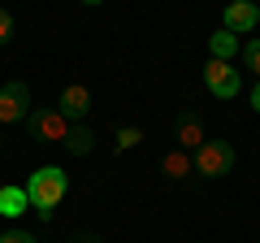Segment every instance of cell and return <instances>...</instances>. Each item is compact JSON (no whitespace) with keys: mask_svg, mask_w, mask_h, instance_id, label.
Returning a JSON list of instances; mask_svg holds the SVG:
<instances>
[{"mask_svg":"<svg viewBox=\"0 0 260 243\" xmlns=\"http://www.w3.org/2000/svg\"><path fill=\"white\" fill-rule=\"evenodd\" d=\"M30 113V87L22 78H9L0 87V126H13V122H26Z\"/></svg>","mask_w":260,"mask_h":243,"instance_id":"5b68a950","label":"cell"},{"mask_svg":"<svg viewBox=\"0 0 260 243\" xmlns=\"http://www.w3.org/2000/svg\"><path fill=\"white\" fill-rule=\"evenodd\" d=\"M204 87L217 96V100H234V96L243 92V74L234 70V61H217V56H208V61H204Z\"/></svg>","mask_w":260,"mask_h":243,"instance_id":"3957f363","label":"cell"},{"mask_svg":"<svg viewBox=\"0 0 260 243\" xmlns=\"http://www.w3.org/2000/svg\"><path fill=\"white\" fill-rule=\"evenodd\" d=\"M30 208L26 187H0V217H22Z\"/></svg>","mask_w":260,"mask_h":243,"instance_id":"7c38bea8","label":"cell"},{"mask_svg":"<svg viewBox=\"0 0 260 243\" xmlns=\"http://www.w3.org/2000/svg\"><path fill=\"white\" fill-rule=\"evenodd\" d=\"M13 31H18V22H13V13H9V9H0V48H5V44L13 39Z\"/></svg>","mask_w":260,"mask_h":243,"instance_id":"9a60e30c","label":"cell"},{"mask_svg":"<svg viewBox=\"0 0 260 243\" xmlns=\"http://www.w3.org/2000/svg\"><path fill=\"white\" fill-rule=\"evenodd\" d=\"M139 143H143V131H139V126H117V131H113V148H117V152L139 148Z\"/></svg>","mask_w":260,"mask_h":243,"instance_id":"4fadbf2b","label":"cell"},{"mask_svg":"<svg viewBox=\"0 0 260 243\" xmlns=\"http://www.w3.org/2000/svg\"><path fill=\"white\" fill-rule=\"evenodd\" d=\"M191 161H195V174L200 178H225V174H234V143L230 139H204L200 148L191 152Z\"/></svg>","mask_w":260,"mask_h":243,"instance_id":"7a4b0ae2","label":"cell"},{"mask_svg":"<svg viewBox=\"0 0 260 243\" xmlns=\"http://www.w3.org/2000/svg\"><path fill=\"white\" fill-rule=\"evenodd\" d=\"M70 157H91V148H95V131L91 126H83V122H70V135H65V143H61Z\"/></svg>","mask_w":260,"mask_h":243,"instance_id":"30bf717a","label":"cell"},{"mask_svg":"<svg viewBox=\"0 0 260 243\" xmlns=\"http://www.w3.org/2000/svg\"><path fill=\"white\" fill-rule=\"evenodd\" d=\"M83 5H104V0H83Z\"/></svg>","mask_w":260,"mask_h":243,"instance_id":"d6986e66","label":"cell"},{"mask_svg":"<svg viewBox=\"0 0 260 243\" xmlns=\"http://www.w3.org/2000/svg\"><path fill=\"white\" fill-rule=\"evenodd\" d=\"M65 243H104V239H100L95 230H74V234H70Z\"/></svg>","mask_w":260,"mask_h":243,"instance_id":"e0dca14e","label":"cell"},{"mask_svg":"<svg viewBox=\"0 0 260 243\" xmlns=\"http://www.w3.org/2000/svg\"><path fill=\"white\" fill-rule=\"evenodd\" d=\"M243 66L260 74V39H247V44H243Z\"/></svg>","mask_w":260,"mask_h":243,"instance_id":"5bb4252c","label":"cell"},{"mask_svg":"<svg viewBox=\"0 0 260 243\" xmlns=\"http://www.w3.org/2000/svg\"><path fill=\"white\" fill-rule=\"evenodd\" d=\"M251 109H256V113H260V83H256V87H251Z\"/></svg>","mask_w":260,"mask_h":243,"instance_id":"ac0fdd59","label":"cell"},{"mask_svg":"<svg viewBox=\"0 0 260 243\" xmlns=\"http://www.w3.org/2000/svg\"><path fill=\"white\" fill-rule=\"evenodd\" d=\"M0 148H5V139H0Z\"/></svg>","mask_w":260,"mask_h":243,"instance_id":"ffe728a7","label":"cell"},{"mask_svg":"<svg viewBox=\"0 0 260 243\" xmlns=\"http://www.w3.org/2000/svg\"><path fill=\"white\" fill-rule=\"evenodd\" d=\"M0 243H39V239L30 230H5V234H0Z\"/></svg>","mask_w":260,"mask_h":243,"instance_id":"2e32d148","label":"cell"},{"mask_svg":"<svg viewBox=\"0 0 260 243\" xmlns=\"http://www.w3.org/2000/svg\"><path fill=\"white\" fill-rule=\"evenodd\" d=\"M26 135H30L35 143H65L70 122H65L56 109H30V113H26Z\"/></svg>","mask_w":260,"mask_h":243,"instance_id":"277c9868","label":"cell"},{"mask_svg":"<svg viewBox=\"0 0 260 243\" xmlns=\"http://www.w3.org/2000/svg\"><path fill=\"white\" fill-rule=\"evenodd\" d=\"M61 117L65 122H83L87 113H91V104H95V96H91V87H83V83H70V87H61Z\"/></svg>","mask_w":260,"mask_h":243,"instance_id":"52a82bcc","label":"cell"},{"mask_svg":"<svg viewBox=\"0 0 260 243\" xmlns=\"http://www.w3.org/2000/svg\"><path fill=\"white\" fill-rule=\"evenodd\" d=\"M174 143L186 152H195L204 143V117H200V109H182L174 117Z\"/></svg>","mask_w":260,"mask_h":243,"instance_id":"ba28073f","label":"cell"},{"mask_svg":"<svg viewBox=\"0 0 260 243\" xmlns=\"http://www.w3.org/2000/svg\"><path fill=\"white\" fill-rule=\"evenodd\" d=\"M221 26L234 31V35L256 31V26H260V5H256V0H230V5H225V13H221Z\"/></svg>","mask_w":260,"mask_h":243,"instance_id":"8992f818","label":"cell"},{"mask_svg":"<svg viewBox=\"0 0 260 243\" xmlns=\"http://www.w3.org/2000/svg\"><path fill=\"white\" fill-rule=\"evenodd\" d=\"M160 174H165L169 183H186V178H195V161H191V152L174 143V148L160 157Z\"/></svg>","mask_w":260,"mask_h":243,"instance_id":"9c48e42d","label":"cell"},{"mask_svg":"<svg viewBox=\"0 0 260 243\" xmlns=\"http://www.w3.org/2000/svg\"><path fill=\"white\" fill-rule=\"evenodd\" d=\"M65 191H70V174H65L61 165H39L35 174L26 178V200H30V208H35L44 222H52V208L65 200Z\"/></svg>","mask_w":260,"mask_h":243,"instance_id":"6da1fadb","label":"cell"},{"mask_svg":"<svg viewBox=\"0 0 260 243\" xmlns=\"http://www.w3.org/2000/svg\"><path fill=\"white\" fill-rule=\"evenodd\" d=\"M234 52H243V44H239V35L234 31H213L208 35V56H217V61H234Z\"/></svg>","mask_w":260,"mask_h":243,"instance_id":"8fae6325","label":"cell"}]
</instances>
